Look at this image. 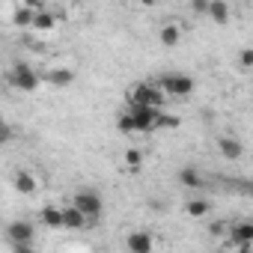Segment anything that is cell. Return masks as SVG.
Segmentation results:
<instances>
[{"mask_svg":"<svg viewBox=\"0 0 253 253\" xmlns=\"http://www.w3.org/2000/svg\"><path fill=\"white\" fill-rule=\"evenodd\" d=\"M158 110H161V107L125 101V107L119 110V119H116V128H119L122 134H149V131H155Z\"/></svg>","mask_w":253,"mask_h":253,"instance_id":"1","label":"cell"},{"mask_svg":"<svg viewBox=\"0 0 253 253\" xmlns=\"http://www.w3.org/2000/svg\"><path fill=\"white\" fill-rule=\"evenodd\" d=\"M164 92L158 84H149V81H140V84H131L128 86V95H125V101L131 104H149V107H164Z\"/></svg>","mask_w":253,"mask_h":253,"instance_id":"2","label":"cell"},{"mask_svg":"<svg viewBox=\"0 0 253 253\" xmlns=\"http://www.w3.org/2000/svg\"><path fill=\"white\" fill-rule=\"evenodd\" d=\"M158 86H161V92L164 95H173V98H185V95H191L194 92V78L191 75H179V72H173V75H164V78H158Z\"/></svg>","mask_w":253,"mask_h":253,"instance_id":"3","label":"cell"},{"mask_svg":"<svg viewBox=\"0 0 253 253\" xmlns=\"http://www.w3.org/2000/svg\"><path fill=\"white\" fill-rule=\"evenodd\" d=\"M39 75L27 66V63H15L12 66V72H9V84L15 86V89H21V92H33V89H39Z\"/></svg>","mask_w":253,"mask_h":253,"instance_id":"4","label":"cell"},{"mask_svg":"<svg viewBox=\"0 0 253 253\" xmlns=\"http://www.w3.org/2000/svg\"><path fill=\"white\" fill-rule=\"evenodd\" d=\"M72 206H75L78 211H84L86 220H89V217H98L101 209H104V203H101V197H98L95 191H78V194L72 197Z\"/></svg>","mask_w":253,"mask_h":253,"instance_id":"5","label":"cell"},{"mask_svg":"<svg viewBox=\"0 0 253 253\" xmlns=\"http://www.w3.org/2000/svg\"><path fill=\"white\" fill-rule=\"evenodd\" d=\"M229 244L238 247V250H250V244H253V223L241 220V223L229 226Z\"/></svg>","mask_w":253,"mask_h":253,"instance_id":"6","label":"cell"},{"mask_svg":"<svg viewBox=\"0 0 253 253\" xmlns=\"http://www.w3.org/2000/svg\"><path fill=\"white\" fill-rule=\"evenodd\" d=\"M6 235H9L12 244H24V241H33V226L27 220H12L6 226Z\"/></svg>","mask_w":253,"mask_h":253,"instance_id":"7","label":"cell"},{"mask_svg":"<svg viewBox=\"0 0 253 253\" xmlns=\"http://www.w3.org/2000/svg\"><path fill=\"white\" fill-rule=\"evenodd\" d=\"M12 188H15L18 194L30 197V194L36 191V176H33L30 170H15V173H12Z\"/></svg>","mask_w":253,"mask_h":253,"instance_id":"8","label":"cell"},{"mask_svg":"<svg viewBox=\"0 0 253 253\" xmlns=\"http://www.w3.org/2000/svg\"><path fill=\"white\" fill-rule=\"evenodd\" d=\"M125 244H128V250H134V253H152V247H155L149 232H131L125 238Z\"/></svg>","mask_w":253,"mask_h":253,"instance_id":"9","label":"cell"},{"mask_svg":"<svg viewBox=\"0 0 253 253\" xmlns=\"http://www.w3.org/2000/svg\"><path fill=\"white\" fill-rule=\"evenodd\" d=\"M30 27H33V30H39V33H51V30L57 27V15H54V12H48V9H36V12H33V21H30Z\"/></svg>","mask_w":253,"mask_h":253,"instance_id":"10","label":"cell"},{"mask_svg":"<svg viewBox=\"0 0 253 253\" xmlns=\"http://www.w3.org/2000/svg\"><path fill=\"white\" fill-rule=\"evenodd\" d=\"M217 149H220V155L229 158V161H238V158L244 155V146H241L238 137H220V140H217Z\"/></svg>","mask_w":253,"mask_h":253,"instance_id":"11","label":"cell"},{"mask_svg":"<svg viewBox=\"0 0 253 253\" xmlns=\"http://www.w3.org/2000/svg\"><path fill=\"white\" fill-rule=\"evenodd\" d=\"M84 226H86V214L78 211L72 203L63 206V229H84Z\"/></svg>","mask_w":253,"mask_h":253,"instance_id":"12","label":"cell"},{"mask_svg":"<svg viewBox=\"0 0 253 253\" xmlns=\"http://www.w3.org/2000/svg\"><path fill=\"white\" fill-rule=\"evenodd\" d=\"M206 15H209L214 24H229V3H226V0H209Z\"/></svg>","mask_w":253,"mask_h":253,"instance_id":"13","label":"cell"},{"mask_svg":"<svg viewBox=\"0 0 253 253\" xmlns=\"http://www.w3.org/2000/svg\"><path fill=\"white\" fill-rule=\"evenodd\" d=\"M158 39H161L164 48H176V45L182 42V27H179V24H164V27L158 30Z\"/></svg>","mask_w":253,"mask_h":253,"instance_id":"14","label":"cell"},{"mask_svg":"<svg viewBox=\"0 0 253 253\" xmlns=\"http://www.w3.org/2000/svg\"><path fill=\"white\" fill-rule=\"evenodd\" d=\"M179 182H182L185 188H194V191L206 185V179H203V173H200L197 167H182V170H179Z\"/></svg>","mask_w":253,"mask_h":253,"instance_id":"15","label":"cell"},{"mask_svg":"<svg viewBox=\"0 0 253 253\" xmlns=\"http://www.w3.org/2000/svg\"><path fill=\"white\" fill-rule=\"evenodd\" d=\"M185 211H188L191 217H206V214L211 211V203H209L206 197H194V200L185 203Z\"/></svg>","mask_w":253,"mask_h":253,"instance_id":"16","label":"cell"},{"mask_svg":"<svg viewBox=\"0 0 253 253\" xmlns=\"http://www.w3.org/2000/svg\"><path fill=\"white\" fill-rule=\"evenodd\" d=\"M42 223H45L48 229H63V209L45 206V209H42Z\"/></svg>","mask_w":253,"mask_h":253,"instance_id":"17","label":"cell"},{"mask_svg":"<svg viewBox=\"0 0 253 253\" xmlns=\"http://www.w3.org/2000/svg\"><path fill=\"white\" fill-rule=\"evenodd\" d=\"M179 125H182V119H179V116L167 113L164 107L158 110V119H155V131H173V128H179Z\"/></svg>","mask_w":253,"mask_h":253,"instance_id":"18","label":"cell"},{"mask_svg":"<svg viewBox=\"0 0 253 253\" xmlns=\"http://www.w3.org/2000/svg\"><path fill=\"white\" fill-rule=\"evenodd\" d=\"M72 81H75V72L72 69H54V72H48V84L51 86H72Z\"/></svg>","mask_w":253,"mask_h":253,"instance_id":"19","label":"cell"},{"mask_svg":"<svg viewBox=\"0 0 253 253\" xmlns=\"http://www.w3.org/2000/svg\"><path fill=\"white\" fill-rule=\"evenodd\" d=\"M33 12L36 9H30V6H15V12H12V24L15 27H30V21H33Z\"/></svg>","mask_w":253,"mask_h":253,"instance_id":"20","label":"cell"},{"mask_svg":"<svg viewBox=\"0 0 253 253\" xmlns=\"http://www.w3.org/2000/svg\"><path fill=\"white\" fill-rule=\"evenodd\" d=\"M125 167H128L131 173H137L143 167V152L140 149H125Z\"/></svg>","mask_w":253,"mask_h":253,"instance_id":"21","label":"cell"},{"mask_svg":"<svg viewBox=\"0 0 253 253\" xmlns=\"http://www.w3.org/2000/svg\"><path fill=\"white\" fill-rule=\"evenodd\" d=\"M12 137H15V128H12L6 119H0V146H6Z\"/></svg>","mask_w":253,"mask_h":253,"instance_id":"22","label":"cell"},{"mask_svg":"<svg viewBox=\"0 0 253 253\" xmlns=\"http://www.w3.org/2000/svg\"><path fill=\"white\" fill-rule=\"evenodd\" d=\"M238 66H241V69H253V51H250V48H244V51L238 54Z\"/></svg>","mask_w":253,"mask_h":253,"instance_id":"23","label":"cell"},{"mask_svg":"<svg viewBox=\"0 0 253 253\" xmlns=\"http://www.w3.org/2000/svg\"><path fill=\"white\" fill-rule=\"evenodd\" d=\"M191 9H194L197 15H206V9H209V0H194V3H191Z\"/></svg>","mask_w":253,"mask_h":253,"instance_id":"24","label":"cell"},{"mask_svg":"<svg viewBox=\"0 0 253 253\" xmlns=\"http://www.w3.org/2000/svg\"><path fill=\"white\" fill-rule=\"evenodd\" d=\"M24 6H30V9H45V0H24Z\"/></svg>","mask_w":253,"mask_h":253,"instance_id":"25","label":"cell"},{"mask_svg":"<svg viewBox=\"0 0 253 253\" xmlns=\"http://www.w3.org/2000/svg\"><path fill=\"white\" fill-rule=\"evenodd\" d=\"M140 6H146V9H152V6H158V0H140Z\"/></svg>","mask_w":253,"mask_h":253,"instance_id":"26","label":"cell"}]
</instances>
